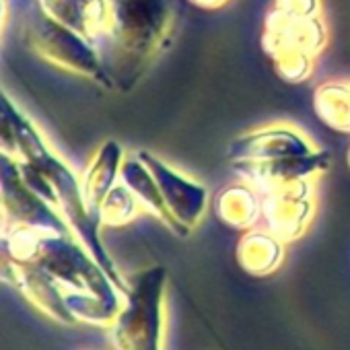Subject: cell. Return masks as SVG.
Segmentation results:
<instances>
[{
  "label": "cell",
  "mask_w": 350,
  "mask_h": 350,
  "mask_svg": "<svg viewBox=\"0 0 350 350\" xmlns=\"http://www.w3.org/2000/svg\"><path fill=\"white\" fill-rule=\"evenodd\" d=\"M3 9H13V19L21 21L23 38L36 56L109 89L99 50L79 31L54 19L40 0H3Z\"/></svg>",
  "instance_id": "cell-4"
},
{
  "label": "cell",
  "mask_w": 350,
  "mask_h": 350,
  "mask_svg": "<svg viewBox=\"0 0 350 350\" xmlns=\"http://www.w3.org/2000/svg\"><path fill=\"white\" fill-rule=\"evenodd\" d=\"M217 219L235 229L247 231L262 221V192L245 180L223 186L213 198Z\"/></svg>",
  "instance_id": "cell-14"
},
{
  "label": "cell",
  "mask_w": 350,
  "mask_h": 350,
  "mask_svg": "<svg viewBox=\"0 0 350 350\" xmlns=\"http://www.w3.org/2000/svg\"><path fill=\"white\" fill-rule=\"evenodd\" d=\"M126 159V150L118 140H105L93 159L87 163L83 175H81V186L87 206L99 217V206L103 198L111 192V188L120 182V171L122 163Z\"/></svg>",
  "instance_id": "cell-13"
},
{
  "label": "cell",
  "mask_w": 350,
  "mask_h": 350,
  "mask_svg": "<svg viewBox=\"0 0 350 350\" xmlns=\"http://www.w3.org/2000/svg\"><path fill=\"white\" fill-rule=\"evenodd\" d=\"M315 142L291 122H270L239 134L227 144L229 163H266L315 152Z\"/></svg>",
  "instance_id": "cell-9"
},
{
  "label": "cell",
  "mask_w": 350,
  "mask_h": 350,
  "mask_svg": "<svg viewBox=\"0 0 350 350\" xmlns=\"http://www.w3.org/2000/svg\"><path fill=\"white\" fill-rule=\"evenodd\" d=\"M136 157L154 175L161 196L171 217L190 235L200 225V221L208 211L211 204L208 188L202 186L200 182L190 180L182 171L173 169L169 163H165L161 157H157L150 150H136Z\"/></svg>",
  "instance_id": "cell-8"
},
{
  "label": "cell",
  "mask_w": 350,
  "mask_h": 350,
  "mask_svg": "<svg viewBox=\"0 0 350 350\" xmlns=\"http://www.w3.org/2000/svg\"><path fill=\"white\" fill-rule=\"evenodd\" d=\"M192 5L200 7V9H206V11H213V9H221L225 5H229L231 0H190Z\"/></svg>",
  "instance_id": "cell-19"
},
{
  "label": "cell",
  "mask_w": 350,
  "mask_h": 350,
  "mask_svg": "<svg viewBox=\"0 0 350 350\" xmlns=\"http://www.w3.org/2000/svg\"><path fill=\"white\" fill-rule=\"evenodd\" d=\"M0 130H3V152L13 157L19 163H27L36 167L44 178L50 182L58 196V211L70 225L72 233L79 241L93 254V258L103 266V270L111 276L122 293L128 291V276H124L109 252L101 241V219L87 206L83 196V186L77 173L70 165L60 159L50 144L46 142L44 134L38 126L3 93V103H0Z\"/></svg>",
  "instance_id": "cell-2"
},
{
  "label": "cell",
  "mask_w": 350,
  "mask_h": 350,
  "mask_svg": "<svg viewBox=\"0 0 350 350\" xmlns=\"http://www.w3.org/2000/svg\"><path fill=\"white\" fill-rule=\"evenodd\" d=\"M3 223L40 229L72 231L58 208L44 200L23 180L19 163L3 152Z\"/></svg>",
  "instance_id": "cell-10"
},
{
  "label": "cell",
  "mask_w": 350,
  "mask_h": 350,
  "mask_svg": "<svg viewBox=\"0 0 350 350\" xmlns=\"http://www.w3.org/2000/svg\"><path fill=\"white\" fill-rule=\"evenodd\" d=\"M346 159H348V167H350V148H348V157Z\"/></svg>",
  "instance_id": "cell-20"
},
{
  "label": "cell",
  "mask_w": 350,
  "mask_h": 350,
  "mask_svg": "<svg viewBox=\"0 0 350 350\" xmlns=\"http://www.w3.org/2000/svg\"><path fill=\"white\" fill-rule=\"evenodd\" d=\"M313 109L321 124L336 132H350V81H327L313 91Z\"/></svg>",
  "instance_id": "cell-17"
},
{
  "label": "cell",
  "mask_w": 350,
  "mask_h": 350,
  "mask_svg": "<svg viewBox=\"0 0 350 350\" xmlns=\"http://www.w3.org/2000/svg\"><path fill=\"white\" fill-rule=\"evenodd\" d=\"M332 154L327 150L317 148L309 154H297V157H284L276 161L266 163H233V171L241 180L250 182L258 190H266L270 186H278L293 180H307V178H319L329 169Z\"/></svg>",
  "instance_id": "cell-11"
},
{
  "label": "cell",
  "mask_w": 350,
  "mask_h": 350,
  "mask_svg": "<svg viewBox=\"0 0 350 350\" xmlns=\"http://www.w3.org/2000/svg\"><path fill=\"white\" fill-rule=\"evenodd\" d=\"M120 182H124L140 200V204L144 206L146 215L154 217L157 221H161L173 235L178 237H188V233L178 225L171 217V213L165 206V200L161 196L159 184L154 180V175L148 171V167L134 154H126L124 163H122V171H120Z\"/></svg>",
  "instance_id": "cell-15"
},
{
  "label": "cell",
  "mask_w": 350,
  "mask_h": 350,
  "mask_svg": "<svg viewBox=\"0 0 350 350\" xmlns=\"http://www.w3.org/2000/svg\"><path fill=\"white\" fill-rule=\"evenodd\" d=\"M178 0H111V23L95 44L109 89L130 91L167 48Z\"/></svg>",
  "instance_id": "cell-3"
},
{
  "label": "cell",
  "mask_w": 350,
  "mask_h": 350,
  "mask_svg": "<svg viewBox=\"0 0 350 350\" xmlns=\"http://www.w3.org/2000/svg\"><path fill=\"white\" fill-rule=\"evenodd\" d=\"M3 280L62 325L109 327L124 293L72 231L3 223Z\"/></svg>",
  "instance_id": "cell-1"
},
{
  "label": "cell",
  "mask_w": 350,
  "mask_h": 350,
  "mask_svg": "<svg viewBox=\"0 0 350 350\" xmlns=\"http://www.w3.org/2000/svg\"><path fill=\"white\" fill-rule=\"evenodd\" d=\"M60 23L79 31L93 46L107 33L111 23V0H40Z\"/></svg>",
  "instance_id": "cell-12"
},
{
  "label": "cell",
  "mask_w": 350,
  "mask_h": 350,
  "mask_svg": "<svg viewBox=\"0 0 350 350\" xmlns=\"http://www.w3.org/2000/svg\"><path fill=\"white\" fill-rule=\"evenodd\" d=\"M284 241H280L266 227H254L239 237L235 256L241 270L252 276H270L284 262Z\"/></svg>",
  "instance_id": "cell-16"
},
{
  "label": "cell",
  "mask_w": 350,
  "mask_h": 350,
  "mask_svg": "<svg viewBox=\"0 0 350 350\" xmlns=\"http://www.w3.org/2000/svg\"><path fill=\"white\" fill-rule=\"evenodd\" d=\"M167 268L148 266L128 276L124 307L107 327L113 350H163Z\"/></svg>",
  "instance_id": "cell-6"
},
{
  "label": "cell",
  "mask_w": 350,
  "mask_h": 350,
  "mask_svg": "<svg viewBox=\"0 0 350 350\" xmlns=\"http://www.w3.org/2000/svg\"><path fill=\"white\" fill-rule=\"evenodd\" d=\"M315 178L293 180L270 186L262 192V227L280 241L293 243L301 239L313 225L317 213Z\"/></svg>",
  "instance_id": "cell-7"
},
{
  "label": "cell",
  "mask_w": 350,
  "mask_h": 350,
  "mask_svg": "<svg viewBox=\"0 0 350 350\" xmlns=\"http://www.w3.org/2000/svg\"><path fill=\"white\" fill-rule=\"evenodd\" d=\"M140 215H146V211L124 182H118L99 206V219L103 227H126Z\"/></svg>",
  "instance_id": "cell-18"
},
{
  "label": "cell",
  "mask_w": 350,
  "mask_h": 350,
  "mask_svg": "<svg viewBox=\"0 0 350 350\" xmlns=\"http://www.w3.org/2000/svg\"><path fill=\"white\" fill-rule=\"evenodd\" d=\"M327 44L329 27L323 13H297L276 5L266 13L262 48L282 81L291 85L309 81Z\"/></svg>",
  "instance_id": "cell-5"
}]
</instances>
